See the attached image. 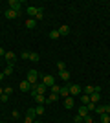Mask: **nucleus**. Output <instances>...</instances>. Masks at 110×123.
<instances>
[{
	"instance_id": "36",
	"label": "nucleus",
	"mask_w": 110,
	"mask_h": 123,
	"mask_svg": "<svg viewBox=\"0 0 110 123\" xmlns=\"http://www.w3.org/2000/svg\"><path fill=\"white\" fill-rule=\"evenodd\" d=\"M0 55H2V57L6 55V50H4V48H0Z\"/></svg>"
},
{
	"instance_id": "26",
	"label": "nucleus",
	"mask_w": 110,
	"mask_h": 123,
	"mask_svg": "<svg viewBox=\"0 0 110 123\" xmlns=\"http://www.w3.org/2000/svg\"><path fill=\"white\" fill-rule=\"evenodd\" d=\"M42 17H44V11H42V9H39V11H37V15H35V20H41Z\"/></svg>"
},
{
	"instance_id": "5",
	"label": "nucleus",
	"mask_w": 110,
	"mask_h": 123,
	"mask_svg": "<svg viewBox=\"0 0 110 123\" xmlns=\"http://www.w3.org/2000/svg\"><path fill=\"white\" fill-rule=\"evenodd\" d=\"M20 90H22V92H31V83L28 81V79H26V81H22L20 83Z\"/></svg>"
},
{
	"instance_id": "35",
	"label": "nucleus",
	"mask_w": 110,
	"mask_h": 123,
	"mask_svg": "<svg viewBox=\"0 0 110 123\" xmlns=\"http://www.w3.org/2000/svg\"><path fill=\"white\" fill-rule=\"evenodd\" d=\"M24 123H33V119H31V118H28V116H26V119H24Z\"/></svg>"
},
{
	"instance_id": "10",
	"label": "nucleus",
	"mask_w": 110,
	"mask_h": 123,
	"mask_svg": "<svg viewBox=\"0 0 110 123\" xmlns=\"http://www.w3.org/2000/svg\"><path fill=\"white\" fill-rule=\"evenodd\" d=\"M99 98H101V92H94L92 96H90V103H95V105H97Z\"/></svg>"
},
{
	"instance_id": "4",
	"label": "nucleus",
	"mask_w": 110,
	"mask_h": 123,
	"mask_svg": "<svg viewBox=\"0 0 110 123\" xmlns=\"http://www.w3.org/2000/svg\"><path fill=\"white\" fill-rule=\"evenodd\" d=\"M28 81L31 83V85H35V83L39 81V74H37V70H29V72H28Z\"/></svg>"
},
{
	"instance_id": "7",
	"label": "nucleus",
	"mask_w": 110,
	"mask_h": 123,
	"mask_svg": "<svg viewBox=\"0 0 110 123\" xmlns=\"http://www.w3.org/2000/svg\"><path fill=\"white\" fill-rule=\"evenodd\" d=\"M37 11H39V7H33V6H29V7H26V13L29 15V18H35Z\"/></svg>"
},
{
	"instance_id": "33",
	"label": "nucleus",
	"mask_w": 110,
	"mask_h": 123,
	"mask_svg": "<svg viewBox=\"0 0 110 123\" xmlns=\"http://www.w3.org/2000/svg\"><path fill=\"white\" fill-rule=\"evenodd\" d=\"M4 94H7V96H9V94H13V88H11V86H6V88H4Z\"/></svg>"
},
{
	"instance_id": "8",
	"label": "nucleus",
	"mask_w": 110,
	"mask_h": 123,
	"mask_svg": "<svg viewBox=\"0 0 110 123\" xmlns=\"http://www.w3.org/2000/svg\"><path fill=\"white\" fill-rule=\"evenodd\" d=\"M6 61H7V62H9V64H11V62H13V61H15V59H17V55H15V53H13V51H6Z\"/></svg>"
},
{
	"instance_id": "2",
	"label": "nucleus",
	"mask_w": 110,
	"mask_h": 123,
	"mask_svg": "<svg viewBox=\"0 0 110 123\" xmlns=\"http://www.w3.org/2000/svg\"><path fill=\"white\" fill-rule=\"evenodd\" d=\"M68 88H70V96H81L83 94V88L79 85H68Z\"/></svg>"
},
{
	"instance_id": "37",
	"label": "nucleus",
	"mask_w": 110,
	"mask_h": 123,
	"mask_svg": "<svg viewBox=\"0 0 110 123\" xmlns=\"http://www.w3.org/2000/svg\"><path fill=\"white\" fill-rule=\"evenodd\" d=\"M2 94H4V88H2V86H0V96H2Z\"/></svg>"
},
{
	"instance_id": "22",
	"label": "nucleus",
	"mask_w": 110,
	"mask_h": 123,
	"mask_svg": "<svg viewBox=\"0 0 110 123\" xmlns=\"http://www.w3.org/2000/svg\"><path fill=\"white\" fill-rule=\"evenodd\" d=\"M39 59H41V57H39V53H35V51H31V53H29V61L39 62Z\"/></svg>"
},
{
	"instance_id": "13",
	"label": "nucleus",
	"mask_w": 110,
	"mask_h": 123,
	"mask_svg": "<svg viewBox=\"0 0 110 123\" xmlns=\"http://www.w3.org/2000/svg\"><path fill=\"white\" fill-rule=\"evenodd\" d=\"M61 98V96H59V94H50V98H46V103H53V101H57V99Z\"/></svg>"
},
{
	"instance_id": "15",
	"label": "nucleus",
	"mask_w": 110,
	"mask_h": 123,
	"mask_svg": "<svg viewBox=\"0 0 110 123\" xmlns=\"http://www.w3.org/2000/svg\"><path fill=\"white\" fill-rule=\"evenodd\" d=\"M26 116H28V118H31V119H35L37 110H35V108H28V110H26Z\"/></svg>"
},
{
	"instance_id": "30",
	"label": "nucleus",
	"mask_w": 110,
	"mask_h": 123,
	"mask_svg": "<svg viewBox=\"0 0 110 123\" xmlns=\"http://www.w3.org/2000/svg\"><path fill=\"white\" fill-rule=\"evenodd\" d=\"M95 107H97L95 103H88V105H86V108H88V112H90V110H95Z\"/></svg>"
},
{
	"instance_id": "31",
	"label": "nucleus",
	"mask_w": 110,
	"mask_h": 123,
	"mask_svg": "<svg viewBox=\"0 0 110 123\" xmlns=\"http://www.w3.org/2000/svg\"><path fill=\"white\" fill-rule=\"evenodd\" d=\"M52 92H53V94H59V92H61V86H57V85H53V86H52Z\"/></svg>"
},
{
	"instance_id": "3",
	"label": "nucleus",
	"mask_w": 110,
	"mask_h": 123,
	"mask_svg": "<svg viewBox=\"0 0 110 123\" xmlns=\"http://www.w3.org/2000/svg\"><path fill=\"white\" fill-rule=\"evenodd\" d=\"M42 83H44V85H46L48 88H52L53 85H55V77L48 74V75H44V77H42Z\"/></svg>"
},
{
	"instance_id": "24",
	"label": "nucleus",
	"mask_w": 110,
	"mask_h": 123,
	"mask_svg": "<svg viewBox=\"0 0 110 123\" xmlns=\"http://www.w3.org/2000/svg\"><path fill=\"white\" fill-rule=\"evenodd\" d=\"M81 101H83V105L86 107V105L90 103V96H86V94H84V96H81Z\"/></svg>"
},
{
	"instance_id": "14",
	"label": "nucleus",
	"mask_w": 110,
	"mask_h": 123,
	"mask_svg": "<svg viewBox=\"0 0 110 123\" xmlns=\"http://www.w3.org/2000/svg\"><path fill=\"white\" fill-rule=\"evenodd\" d=\"M79 116H81V118H86V116H88V108H86V107H84V105H83V107H81V108H79Z\"/></svg>"
},
{
	"instance_id": "38",
	"label": "nucleus",
	"mask_w": 110,
	"mask_h": 123,
	"mask_svg": "<svg viewBox=\"0 0 110 123\" xmlns=\"http://www.w3.org/2000/svg\"><path fill=\"white\" fill-rule=\"evenodd\" d=\"M33 123H41V121H33Z\"/></svg>"
},
{
	"instance_id": "9",
	"label": "nucleus",
	"mask_w": 110,
	"mask_h": 123,
	"mask_svg": "<svg viewBox=\"0 0 110 123\" xmlns=\"http://www.w3.org/2000/svg\"><path fill=\"white\" fill-rule=\"evenodd\" d=\"M17 17H20V13H17V11H13V9L6 11V18H17Z\"/></svg>"
},
{
	"instance_id": "16",
	"label": "nucleus",
	"mask_w": 110,
	"mask_h": 123,
	"mask_svg": "<svg viewBox=\"0 0 110 123\" xmlns=\"http://www.w3.org/2000/svg\"><path fill=\"white\" fill-rule=\"evenodd\" d=\"M33 98H35V101L39 103V105H42V103H46V98H44L42 94H37V96H33Z\"/></svg>"
},
{
	"instance_id": "17",
	"label": "nucleus",
	"mask_w": 110,
	"mask_h": 123,
	"mask_svg": "<svg viewBox=\"0 0 110 123\" xmlns=\"http://www.w3.org/2000/svg\"><path fill=\"white\" fill-rule=\"evenodd\" d=\"M48 37H50V39H59L61 33H59V30H52L50 33H48Z\"/></svg>"
},
{
	"instance_id": "25",
	"label": "nucleus",
	"mask_w": 110,
	"mask_h": 123,
	"mask_svg": "<svg viewBox=\"0 0 110 123\" xmlns=\"http://www.w3.org/2000/svg\"><path fill=\"white\" fill-rule=\"evenodd\" d=\"M95 92V86H84V94L88 96V94H94Z\"/></svg>"
},
{
	"instance_id": "6",
	"label": "nucleus",
	"mask_w": 110,
	"mask_h": 123,
	"mask_svg": "<svg viewBox=\"0 0 110 123\" xmlns=\"http://www.w3.org/2000/svg\"><path fill=\"white\" fill-rule=\"evenodd\" d=\"M59 96L61 98H70V88H68V85H64V86H61V92H59Z\"/></svg>"
},
{
	"instance_id": "34",
	"label": "nucleus",
	"mask_w": 110,
	"mask_h": 123,
	"mask_svg": "<svg viewBox=\"0 0 110 123\" xmlns=\"http://www.w3.org/2000/svg\"><path fill=\"white\" fill-rule=\"evenodd\" d=\"M73 121H75V123H83V118H81V116H79V114H77V116L73 118Z\"/></svg>"
},
{
	"instance_id": "11",
	"label": "nucleus",
	"mask_w": 110,
	"mask_h": 123,
	"mask_svg": "<svg viewBox=\"0 0 110 123\" xmlns=\"http://www.w3.org/2000/svg\"><path fill=\"white\" fill-rule=\"evenodd\" d=\"M35 26H37V20H35V18H28V20H26V28H28V30H33Z\"/></svg>"
},
{
	"instance_id": "40",
	"label": "nucleus",
	"mask_w": 110,
	"mask_h": 123,
	"mask_svg": "<svg viewBox=\"0 0 110 123\" xmlns=\"http://www.w3.org/2000/svg\"><path fill=\"white\" fill-rule=\"evenodd\" d=\"M83 123H84V121H83Z\"/></svg>"
},
{
	"instance_id": "21",
	"label": "nucleus",
	"mask_w": 110,
	"mask_h": 123,
	"mask_svg": "<svg viewBox=\"0 0 110 123\" xmlns=\"http://www.w3.org/2000/svg\"><path fill=\"white\" fill-rule=\"evenodd\" d=\"M99 119H101V123H110V114H101Z\"/></svg>"
},
{
	"instance_id": "29",
	"label": "nucleus",
	"mask_w": 110,
	"mask_h": 123,
	"mask_svg": "<svg viewBox=\"0 0 110 123\" xmlns=\"http://www.w3.org/2000/svg\"><path fill=\"white\" fill-rule=\"evenodd\" d=\"M7 99H9L7 94H2V96H0V101H2V103H7Z\"/></svg>"
},
{
	"instance_id": "18",
	"label": "nucleus",
	"mask_w": 110,
	"mask_h": 123,
	"mask_svg": "<svg viewBox=\"0 0 110 123\" xmlns=\"http://www.w3.org/2000/svg\"><path fill=\"white\" fill-rule=\"evenodd\" d=\"M59 77L64 79V81H68V79H70V72H68V70H63V72H59Z\"/></svg>"
},
{
	"instance_id": "20",
	"label": "nucleus",
	"mask_w": 110,
	"mask_h": 123,
	"mask_svg": "<svg viewBox=\"0 0 110 123\" xmlns=\"http://www.w3.org/2000/svg\"><path fill=\"white\" fill-rule=\"evenodd\" d=\"M64 107H66V108H73V99L66 98V99H64Z\"/></svg>"
},
{
	"instance_id": "28",
	"label": "nucleus",
	"mask_w": 110,
	"mask_h": 123,
	"mask_svg": "<svg viewBox=\"0 0 110 123\" xmlns=\"http://www.w3.org/2000/svg\"><path fill=\"white\" fill-rule=\"evenodd\" d=\"M29 53H31V51H26V50H24L20 53V57H22V59H29Z\"/></svg>"
},
{
	"instance_id": "39",
	"label": "nucleus",
	"mask_w": 110,
	"mask_h": 123,
	"mask_svg": "<svg viewBox=\"0 0 110 123\" xmlns=\"http://www.w3.org/2000/svg\"><path fill=\"white\" fill-rule=\"evenodd\" d=\"M0 123H2V121H0Z\"/></svg>"
},
{
	"instance_id": "12",
	"label": "nucleus",
	"mask_w": 110,
	"mask_h": 123,
	"mask_svg": "<svg viewBox=\"0 0 110 123\" xmlns=\"http://www.w3.org/2000/svg\"><path fill=\"white\" fill-rule=\"evenodd\" d=\"M59 33H61V35H68V33H70V26L63 24L61 28H59Z\"/></svg>"
},
{
	"instance_id": "19",
	"label": "nucleus",
	"mask_w": 110,
	"mask_h": 123,
	"mask_svg": "<svg viewBox=\"0 0 110 123\" xmlns=\"http://www.w3.org/2000/svg\"><path fill=\"white\" fill-rule=\"evenodd\" d=\"M13 72H15V68H13V64H7V66H6V70H4V75H11Z\"/></svg>"
},
{
	"instance_id": "23",
	"label": "nucleus",
	"mask_w": 110,
	"mask_h": 123,
	"mask_svg": "<svg viewBox=\"0 0 110 123\" xmlns=\"http://www.w3.org/2000/svg\"><path fill=\"white\" fill-rule=\"evenodd\" d=\"M57 70H59V72H63V70H66V62L59 61V62H57Z\"/></svg>"
},
{
	"instance_id": "27",
	"label": "nucleus",
	"mask_w": 110,
	"mask_h": 123,
	"mask_svg": "<svg viewBox=\"0 0 110 123\" xmlns=\"http://www.w3.org/2000/svg\"><path fill=\"white\" fill-rule=\"evenodd\" d=\"M35 110H37V116H42V114H44V107H42V105H39Z\"/></svg>"
},
{
	"instance_id": "32",
	"label": "nucleus",
	"mask_w": 110,
	"mask_h": 123,
	"mask_svg": "<svg viewBox=\"0 0 110 123\" xmlns=\"http://www.w3.org/2000/svg\"><path fill=\"white\" fill-rule=\"evenodd\" d=\"M83 121H84V123H94V119H92V116H90V114H88L86 118H83Z\"/></svg>"
},
{
	"instance_id": "1",
	"label": "nucleus",
	"mask_w": 110,
	"mask_h": 123,
	"mask_svg": "<svg viewBox=\"0 0 110 123\" xmlns=\"http://www.w3.org/2000/svg\"><path fill=\"white\" fill-rule=\"evenodd\" d=\"M22 2L20 0H9V9H13V11H17V13H22Z\"/></svg>"
}]
</instances>
